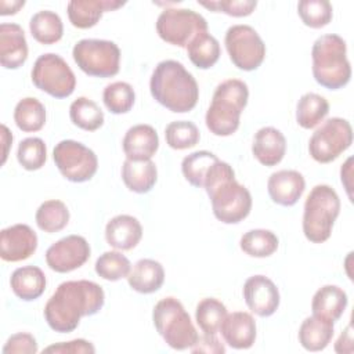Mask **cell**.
Wrapping results in <instances>:
<instances>
[{
	"instance_id": "obj_21",
	"label": "cell",
	"mask_w": 354,
	"mask_h": 354,
	"mask_svg": "<svg viewBox=\"0 0 354 354\" xmlns=\"http://www.w3.org/2000/svg\"><path fill=\"white\" fill-rule=\"evenodd\" d=\"M122 148L126 159L149 160L159 148L158 133L149 124H136L126 131Z\"/></svg>"
},
{
	"instance_id": "obj_25",
	"label": "cell",
	"mask_w": 354,
	"mask_h": 354,
	"mask_svg": "<svg viewBox=\"0 0 354 354\" xmlns=\"http://www.w3.org/2000/svg\"><path fill=\"white\" fill-rule=\"evenodd\" d=\"M129 286L142 295L159 290L165 282L163 266L153 259L138 260L127 275Z\"/></svg>"
},
{
	"instance_id": "obj_42",
	"label": "cell",
	"mask_w": 354,
	"mask_h": 354,
	"mask_svg": "<svg viewBox=\"0 0 354 354\" xmlns=\"http://www.w3.org/2000/svg\"><path fill=\"white\" fill-rule=\"evenodd\" d=\"M18 163L29 171L39 170L47 160V147L39 137H28L22 140L17 151Z\"/></svg>"
},
{
	"instance_id": "obj_38",
	"label": "cell",
	"mask_w": 354,
	"mask_h": 354,
	"mask_svg": "<svg viewBox=\"0 0 354 354\" xmlns=\"http://www.w3.org/2000/svg\"><path fill=\"white\" fill-rule=\"evenodd\" d=\"M102 101L111 113L122 115L131 111L136 101V93L129 83L113 82L104 88Z\"/></svg>"
},
{
	"instance_id": "obj_5",
	"label": "cell",
	"mask_w": 354,
	"mask_h": 354,
	"mask_svg": "<svg viewBox=\"0 0 354 354\" xmlns=\"http://www.w3.org/2000/svg\"><path fill=\"white\" fill-rule=\"evenodd\" d=\"M313 76L328 90H339L351 79V66L347 58V46L343 37L335 33L319 36L311 48Z\"/></svg>"
},
{
	"instance_id": "obj_26",
	"label": "cell",
	"mask_w": 354,
	"mask_h": 354,
	"mask_svg": "<svg viewBox=\"0 0 354 354\" xmlns=\"http://www.w3.org/2000/svg\"><path fill=\"white\" fill-rule=\"evenodd\" d=\"M46 275L36 266H24L17 268L10 278V285L14 295L24 300L32 301L39 299L46 289Z\"/></svg>"
},
{
	"instance_id": "obj_10",
	"label": "cell",
	"mask_w": 354,
	"mask_h": 354,
	"mask_svg": "<svg viewBox=\"0 0 354 354\" xmlns=\"http://www.w3.org/2000/svg\"><path fill=\"white\" fill-rule=\"evenodd\" d=\"M353 144V127L347 119L329 118L311 136L308 152L318 163H330Z\"/></svg>"
},
{
	"instance_id": "obj_4",
	"label": "cell",
	"mask_w": 354,
	"mask_h": 354,
	"mask_svg": "<svg viewBox=\"0 0 354 354\" xmlns=\"http://www.w3.org/2000/svg\"><path fill=\"white\" fill-rule=\"evenodd\" d=\"M249 100L248 84L239 79L221 82L206 111V127L218 137H228L239 127L241 113Z\"/></svg>"
},
{
	"instance_id": "obj_20",
	"label": "cell",
	"mask_w": 354,
	"mask_h": 354,
	"mask_svg": "<svg viewBox=\"0 0 354 354\" xmlns=\"http://www.w3.org/2000/svg\"><path fill=\"white\" fill-rule=\"evenodd\" d=\"M124 6L116 0H72L66 6L69 22L77 29H88L98 24L102 14Z\"/></svg>"
},
{
	"instance_id": "obj_30",
	"label": "cell",
	"mask_w": 354,
	"mask_h": 354,
	"mask_svg": "<svg viewBox=\"0 0 354 354\" xmlns=\"http://www.w3.org/2000/svg\"><path fill=\"white\" fill-rule=\"evenodd\" d=\"M329 113V102L317 93H306L296 105V122L303 129H314Z\"/></svg>"
},
{
	"instance_id": "obj_45",
	"label": "cell",
	"mask_w": 354,
	"mask_h": 354,
	"mask_svg": "<svg viewBox=\"0 0 354 354\" xmlns=\"http://www.w3.org/2000/svg\"><path fill=\"white\" fill-rule=\"evenodd\" d=\"M43 353L53 354H94V346L84 339H75L71 342H61L57 344H51L43 350Z\"/></svg>"
},
{
	"instance_id": "obj_3",
	"label": "cell",
	"mask_w": 354,
	"mask_h": 354,
	"mask_svg": "<svg viewBox=\"0 0 354 354\" xmlns=\"http://www.w3.org/2000/svg\"><path fill=\"white\" fill-rule=\"evenodd\" d=\"M149 91L156 102L174 113H185L195 108L199 87L195 77L174 59L160 61L149 80Z\"/></svg>"
},
{
	"instance_id": "obj_11",
	"label": "cell",
	"mask_w": 354,
	"mask_h": 354,
	"mask_svg": "<svg viewBox=\"0 0 354 354\" xmlns=\"http://www.w3.org/2000/svg\"><path fill=\"white\" fill-rule=\"evenodd\" d=\"M156 32L163 41L187 48L195 36L207 32V22L194 10L166 8L156 19Z\"/></svg>"
},
{
	"instance_id": "obj_47",
	"label": "cell",
	"mask_w": 354,
	"mask_h": 354,
	"mask_svg": "<svg viewBox=\"0 0 354 354\" xmlns=\"http://www.w3.org/2000/svg\"><path fill=\"white\" fill-rule=\"evenodd\" d=\"M351 325H348L339 339L335 343V351L344 354V353H353V332H351Z\"/></svg>"
},
{
	"instance_id": "obj_12",
	"label": "cell",
	"mask_w": 354,
	"mask_h": 354,
	"mask_svg": "<svg viewBox=\"0 0 354 354\" xmlns=\"http://www.w3.org/2000/svg\"><path fill=\"white\" fill-rule=\"evenodd\" d=\"M53 159L62 177L72 183L91 180L98 169V158L94 151L75 140L59 141L54 147Z\"/></svg>"
},
{
	"instance_id": "obj_23",
	"label": "cell",
	"mask_w": 354,
	"mask_h": 354,
	"mask_svg": "<svg viewBox=\"0 0 354 354\" xmlns=\"http://www.w3.org/2000/svg\"><path fill=\"white\" fill-rule=\"evenodd\" d=\"M142 238L141 223L130 214H119L111 218L105 227V239L118 250H131Z\"/></svg>"
},
{
	"instance_id": "obj_46",
	"label": "cell",
	"mask_w": 354,
	"mask_h": 354,
	"mask_svg": "<svg viewBox=\"0 0 354 354\" xmlns=\"http://www.w3.org/2000/svg\"><path fill=\"white\" fill-rule=\"evenodd\" d=\"M192 353H209V354H223L225 347L220 343L216 335H205L198 337L196 343L189 348Z\"/></svg>"
},
{
	"instance_id": "obj_49",
	"label": "cell",
	"mask_w": 354,
	"mask_h": 354,
	"mask_svg": "<svg viewBox=\"0 0 354 354\" xmlns=\"http://www.w3.org/2000/svg\"><path fill=\"white\" fill-rule=\"evenodd\" d=\"M351 163H353V158H348V159L346 160V163L342 166V170H340L342 184L344 185L350 201H351V198H353V195H351V183L348 181V180L351 178Z\"/></svg>"
},
{
	"instance_id": "obj_22",
	"label": "cell",
	"mask_w": 354,
	"mask_h": 354,
	"mask_svg": "<svg viewBox=\"0 0 354 354\" xmlns=\"http://www.w3.org/2000/svg\"><path fill=\"white\" fill-rule=\"evenodd\" d=\"M253 156L264 166H277L285 156L286 138L275 127L267 126L256 131L252 144Z\"/></svg>"
},
{
	"instance_id": "obj_14",
	"label": "cell",
	"mask_w": 354,
	"mask_h": 354,
	"mask_svg": "<svg viewBox=\"0 0 354 354\" xmlns=\"http://www.w3.org/2000/svg\"><path fill=\"white\" fill-rule=\"evenodd\" d=\"M90 245L84 236L68 235L53 243L46 252L47 266L59 274L82 267L90 259Z\"/></svg>"
},
{
	"instance_id": "obj_17",
	"label": "cell",
	"mask_w": 354,
	"mask_h": 354,
	"mask_svg": "<svg viewBox=\"0 0 354 354\" xmlns=\"http://www.w3.org/2000/svg\"><path fill=\"white\" fill-rule=\"evenodd\" d=\"M306 189V180L297 170H278L268 177L267 191L271 201L281 206H293Z\"/></svg>"
},
{
	"instance_id": "obj_27",
	"label": "cell",
	"mask_w": 354,
	"mask_h": 354,
	"mask_svg": "<svg viewBox=\"0 0 354 354\" xmlns=\"http://www.w3.org/2000/svg\"><path fill=\"white\" fill-rule=\"evenodd\" d=\"M122 180L124 185L136 194L149 192L158 180L156 165L149 160L126 159L122 166Z\"/></svg>"
},
{
	"instance_id": "obj_34",
	"label": "cell",
	"mask_w": 354,
	"mask_h": 354,
	"mask_svg": "<svg viewBox=\"0 0 354 354\" xmlns=\"http://www.w3.org/2000/svg\"><path fill=\"white\" fill-rule=\"evenodd\" d=\"M69 118L75 126L86 131H95L104 124L102 109L87 97H79L71 104Z\"/></svg>"
},
{
	"instance_id": "obj_28",
	"label": "cell",
	"mask_w": 354,
	"mask_h": 354,
	"mask_svg": "<svg viewBox=\"0 0 354 354\" xmlns=\"http://www.w3.org/2000/svg\"><path fill=\"white\" fill-rule=\"evenodd\" d=\"M297 337L307 351H321L333 337V322L315 315L307 317L299 328Z\"/></svg>"
},
{
	"instance_id": "obj_19",
	"label": "cell",
	"mask_w": 354,
	"mask_h": 354,
	"mask_svg": "<svg viewBox=\"0 0 354 354\" xmlns=\"http://www.w3.org/2000/svg\"><path fill=\"white\" fill-rule=\"evenodd\" d=\"M28 59V43L18 24L0 25V64L6 69H18Z\"/></svg>"
},
{
	"instance_id": "obj_6",
	"label": "cell",
	"mask_w": 354,
	"mask_h": 354,
	"mask_svg": "<svg viewBox=\"0 0 354 354\" xmlns=\"http://www.w3.org/2000/svg\"><path fill=\"white\" fill-rule=\"evenodd\" d=\"M339 213L340 199L337 192L326 184L315 185L304 202V236L313 243H322L328 241Z\"/></svg>"
},
{
	"instance_id": "obj_9",
	"label": "cell",
	"mask_w": 354,
	"mask_h": 354,
	"mask_svg": "<svg viewBox=\"0 0 354 354\" xmlns=\"http://www.w3.org/2000/svg\"><path fill=\"white\" fill-rule=\"evenodd\" d=\"M33 84L54 98L69 97L76 87V76L66 61L54 53L40 55L32 68Z\"/></svg>"
},
{
	"instance_id": "obj_8",
	"label": "cell",
	"mask_w": 354,
	"mask_h": 354,
	"mask_svg": "<svg viewBox=\"0 0 354 354\" xmlns=\"http://www.w3.org/2000/svg\"><path fill=\"white\" fill-rule=\"evenodd\" d=\"M76 65L88 76L112 77L119 73L120 48L115 41L82 39L72 50Z\"/></svg>"
},
{
	"instance_id": "obj_33",
	"label": "cell",
	"mask_w": 354,
	"mask_h": 354,
	"mask_svg": "<svg viewBox=\"0 0 354 354\" xmlns=\"http://www.w3.org/2000/svg\"><path fill=\"white\" fill-rule=\"evenodd\" d=\"M35 220L41 231L47 234H54L68 225L69 210L62 201L50 199L39 206L35 214Z\"/></svg>"
},
{
	"instance_id": "obj_44",
	"label": "cell",
	"mask_w": 354,
	"mask_h": 354,
	"mask_svg": "<svg viewBox=\"0 0 354 354\" xmlns=\"http://www.w3.org/2000/svg\"><path fill=\"white\" fill-rule=\"evenodd\" d=\"M37 350L36 339L30 333L19 332L7 339L3 347V354H36Z\"/></svg>"
},
{
	"instance_id": "obj_16",
	"label": "cell",
	"mask_w": 354,
	"mask_h": 354,
	"mask_svg": "<svg viewBox=\"0 0 354 354\" xmlns=\"http://www.w3.org/2000/svg\"><path fill=\"white\" fill-rule=\"evenodd\" d=\"M37 249V235L26 224H14L0 232V257L17 263L29 259Z\"/></svg>"
},
{
	"instance_id": "obj_36",
	"label": "cell",
	"mask_w": 354,
	"mask_h": 354,
	"mask_svg": "<svg viewBox=\"0 0 354 354\" xmlns=\"http://www.w3.org/2000/svg\"><path fill=\"white\" fill-rule=\"evenodd\" d=\"M227 315V307L214 297L202 299L195 310V321L205 335H216Z\"/></svg>"
},
{
	"instance_id": "obj_15",
	"label": "cell",
	"mask_w": 354,
	"mask_h": 354,
	"mask_svg": "<svg viewBox=\"0 0 354 354\" xmlns=\"http://www.w3.org/2000/svg\"><path fill=\"white\" fill-rule=\"evenodd\" d=\"M243 299L252 313L259 317H270L279 307V290L266 275L249 277L243 283Z\"/></svg>"
},
{
	"instance_id": "obj_50",
	"label": "cell",
	"mask_w": 354,
	"mask_h": 354,
	"mask_svg": "<svg viewBox=\"0 0 354 354\" xmlns=\"http://www.w3.org/2000/svg\"><path fill=\"white\" fill-rule=\"evenodd\" d=\"M1 142H3V159H1V165H4L6 159H7V153H8V148L12 142V134L10 133V130L7 129V126L1 124Z\"/></svg>"
},
{
	"instance_id": "obj_37",
	"label": "cell",
	"mask_w": 354,
	"mask_h": 354,
	"mask_svg": "<svg viewBox=\"0 0 354 354\" xmlns=\"http://www.w3.org/2000/svg\"><path fill=\"white\" fill-rule=\"evenodd\" d=\"M218 158L209 151H196L189 155H187L181 162V171L184 178L196 188H203L205 177L212 167L213 163H216Z\"/></svg>"
},
{
	"instance_id": "obj_40",
	"label": "cell",
	"mask_w": 354,
	"mask_h": 354,
	"mask_svg": "<svg viewBox=\"0 0 354 354\" xmlns=\"http://www.w3.org/2000/svg\"><path fill=\"white\" fill-rule=\"evenodd\" d=\"M95 272L105 281H119L122 278H127L131 264L130 260L118 250L104 252L95 261Z\"/></svg>"
},
{
	"instance_id": "obj_32",
	"label": "cell",
	"mask_w": 354,
	"mask_h": 354,
	"mask_svg": "<svg viewBox=\"0 0 354 354\" xmlns=\"http://www.w3.org/2000/svg\"><path fill=\"white\" fill-rule=\"evenodd\" d=\"M14 122L24 133L39 131L46 123V108L37 98H22L15 105Z\"/></svg>"
},
{
	"instance_id": "obj_48",
	"label": "cell",
	"mask_w": 354,
	"mask_h": 354,
	"mask_svg": "<svg viewBox=\"0 0 354 354\" xmlns=\"http://www.w3.org/2000/svg\"><path fill=\"white\" fill-rule=\"evenodd\" d=\"M25 6L24 0H1L0 1V15H14Z\"/></svg>"
},
{
	"instance_id": "obj_31",
	"label": "cell",
	"mask_w": 354,
	"mask_h": 354,
	"mask_svg": "<svg viewBox=\"0 0 354 354\" xmlns=\"http://www.w3.org/2000/svg\"><path fill=\"white\" fill-rule=\"evenodd\" d=\"M185 50L191 62L199 69H209L214 66L221 54L218 40L209 32H202L195 36Z\"/></svg>"
},
{
	"instance_id": "obj_24",
	"label": "cell",
	"mask_w": 354,
	"mask_h": 354,
	"mask_svg": "<svg viewBox=\"0 0 354 354\" xmlns=\"http://www.w3.org/2000/svg\"><path fill=\"white\" fill-rule=\"evenodd\" d=\"M348 299L347 293L336 285H325L319 288L311 300L313 315L336 322L344 313Z\"/></svg>"
},
{
	"instance_id": "obj_7",
	"label": "cell",
	"mask_w": 354,
	"mask_h": 354,
	"mask_svg": "<svg viewBox=\"0 0 354 354\" xmlns=\"http://www.w3.org/2000/svg\"><path fill=\"white\" fill-rule=\"evenodd\" d=\"M152 321L165 343L174 350L191 348L199 337L189 314L176 297L159 300L153 307Z\"/></svg>"
},
{
	"instance_id": "obj_2",
	"label": "cell",
	"mask_w": 354,
	"mask_h": 354,
	"mask_svg": "<svg viewBox=\"0 0 354 354\" xmlns=\"http://www.w3.org/2000/svg\"><path fill=\"white\" fill-rule=\"evenodd\" d=\"M203 188L210 199L214 217L224 224H238L252 210L249 189L235 180L234 169L223 160H217L209 169Z\"/></svg>"
},
{
	"instance_id": "obj_18",
	"label": "cell",
	"mask_w": 354,
	"mask_h": 354,
	"mask_svg": "<svg viewBox=\"0 0 354 354\" xmlns=\"http://www.w3.org/2000/svg\"><path fill=\"white\" fill-rule=\"evenodd\" d=\"M224 342L235 350H246L256 340V321L246 311H235L227 314L221 322L220 330Z\"/></svg>"
},
{
	"instance_id": "obj_43",
	"label": "cell",
	"mask_w": 354,
	"mask_h": 354,
	"mask_svg": "<svg viewBox=\"0 0 354 354\" xmlns=\"http://www.w3.org/2000/svg\"><path fill=\"white\" fill-rule=\"evenodd\" d=\"M198 3L213 12H224L235 18L250 15L257 6L256 0H213Z\"/></svg>"
},
{
	"instance_id": "obj_41",
	"label": "cell",
	"mask_w": 354,
	"mask_h": 354,
	"mask_svg": "<svg viewBox=\"0 0 354 354\" xmlns=\"http://www.w3.org/2000/svg\"><path fill=\"white\" fill-rule=\"evenodd\" d=\"M301 22L313 29H321L332 21L333 8L328 0H301L297 4Z\"/></svg>"
},
{
	"instance_id": "obj_39",
	"label": "cell",
	"mask_w": 354,
	"mask_h": 354,
	"mask_svg": "<svg viewBox=\"0 0 354 354\" xmlns=\"http://www.w3.org/2000/svg\"><path fill=\"white\" fill-rule=\"evenodd\" d=\"M166 144L177 151L188 149L199 142V129L194 122L189 120H174L170 122L165 129Z\"/></svg>"
},
{
	"instance_id": "obj_1",
	"label": "cell",
	"mask_w": 354,
	"mask_h": 354,
	"mask_svg": "<svg viewBox=\"0 0 354 354\" xmlns=\"http://www.w3.org/2000/svg\"><path fill=\"white\" fill-rule=\"evenodd\" d=\"M105 303L102 286L93 281H66L58 285L44 306L47 325L58 333L75 330L82 317L97 314Z\"/></svg>"
},
{
	"instance_id": "obj_13",
	"label": "cell",
	"mask_w": 354,
	"mask_h": 354,
	"mask_svg": "<svg viewBox=\"0 0 354 354\" xmlns=\"http://www.w3.org/2000/svg\"><path fill=\"white\" fill-rule=\"evenodd\" d=\"M224 44L231 62L241 71H256L266 58V44L249 25H232L227 29Z\"/></svg>"
},
{
	"instance_id": "obj_29",
	"label": "cell",
	"mask_w": 354,
	"mask_h": 354,
	"mask_svg": "<svg viewBox=\"0 0 354 354\" xmlns=\"http://www.w3.org/2000/svg\"><path fill=\"white\" fill-rule=\"evenodd\" d=\"M29 30L37 43L50 46L62 39L64 24L57 12L43 10L33 14L29 21Z\"/></svg>"
},
{
	"instance_id": "obj_35",
	"label": "cell",
	"mask_w": 354,
	"mask_h": 354,
	"mask_svg": "<svg viewBox=\"0 0 354 354\" xmlns=\"http://www.w3.org/2000/svg\"><path fill=\"white\" fill-rule=\"evenodd\" d=\"M278 236L270 230H250L245 232L239 241L241 250L250 257H268L278 249Z\"/></svg>"
}]
</instances>
